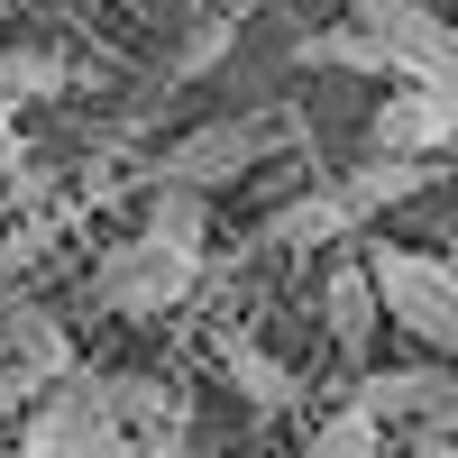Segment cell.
Segmentation results:
<instances>
[{"label": "cell", "mask_w": 458, "mask_h": 458, "mask_svg": "<svg viewBox=\"0 0 458 458\" xmlns=\"http://www.w3.org/2000/svg\"><path fill=\"white\" fill-rule=\"evenodd\" d=\"M431 183H440V157H394V147H367V165L339 174V193L358 202V220H386V211H403L412 193H431Z\"/></svg>", "instance_id": "obj_8"}, {"label": "cell", "mask_w": 458, "mask_h": 458, "mask_svg": "<svg viewBox=\"0 0 458 458\" xmlns=\"http://www.w3.org/2000/svg\"><path fill=\"white\" fill-rule=\"evenodd\" d=\"M367 147H394V157H449V147H458V83L394 73V92L367 110Z\"/></svg>", "instance_id": "obj_5"}, {"label": "cell", "mask_w": 458, "mask_h": 458, "mask_svg": "<svg viewBox=\"0 0 458 458\" xmlns=\"http://www.w3.org/2000/svg\"><path fill=\"white\" fill-rule=\"evenodd\" d=\"M220 367H229V386H239L257 412H284V403H293V376H284V358H266L248 330H220Z\"/></svg>", "instance_id": "obj_11"}, {"label": "cell", "mask_w": 458, "mask_h": 458, "mask_svg": "<svg viewBox=\"0 0 458 458\" xmlns=\"http://www.w3.org/2000/svg\"><path fill=\"white\" fill-rule=\"evenodd\" d=\"M19 449L28 458H120L129 431H120V412H110L101 394V376H55V386H37V403L19 412Z\"/></svg>", "instance_id": "obj_3"}, {"label": "cell", "mask_w": 458, "mask_h": 458, "mask_svg": "<svg viewBox=\"0 0 458 458\" xmlns=\"http://www.w3.org/2000/svg\"><path fill=\"white\" fill-rule=\"evenodd\" d=\"M358 202L339 193V183H312V193H293L276 220H266V248H330V239H358Z\"/></svg>", "instance_id": "obj_9"}, {"label": "cell", "mask_w": 458, "mask_h": 458, "mask_svg": "<svg viewBox=\"0 0 458 458\" xmlns=\"http://www.w3.org/2000/svg\"><path fill=\"white\" fill-rule=\"evenodd\" d=\"M367 276H376V302H386L394 330H412L431 358H458V266L449 257L403 248V239H376L367 248Z\"/></svg>", "instance_id": "obj_2"}, {"label": "cell", "mask_w": 458, "mask_h": 458, "mask_svg": "<svg viewBox=\"0 0 458 458\" xmlns=\"http://www.w3.org/2000/svg\"><path fill=\"white\" fill-rule=\"evenodd\" d=\"M101 394H110V412H120L129 449H174V440H193V412H183V394H165L157 376H101Z\"/></svg>", "instance_id": "obj_7"}, {"label": "cell", "mask_w": 458, "mask_h": 458, "mask_svg": "<svg viewBox=\"0 0 458 458\" xmlns=\"http://www.w3.org/2000/svg\"><path fill=\"white\" fill-rule=\"evenodd\" d=\"M302 64H339V73H386V83H394V64H386V47L367 37V19H349V28H321V37H302Z\"/></svg>", "instance_id": "obj_14"}, {"label": "cell", "mask_w": 458, "mask_h": 458, "mask_svg": "<svg viewBox=\"0 0 458 458\" xmlns=\"http://www.w3.org/2000/svg\"><path fill=\"white\" fill-rule=\"evenodd\" d=\"M37 386H47V376H28V367H10V358H0V422H19V412L37 403Z\"/></svg>", "instance_id": "obj_16"}, {"label": "cell", "mask_w": 458, "mask_h": 458, "mask_svg": "<svg viewBox=\"0 0 458 458\" xmlns=\"http://www.w3.org/2000/svg\"><path fill=\"white\" fill-rule=\"evenodd\" d=\"M349 19H367V37L386 47L394 73H422V83H458V19L422 10V0H358Z\"/></svg>", "instance_id": "obj_6"}, {"label": "cell", "mask_w": 458, "mask_h": 458, "mask_svg": "<svg viewBox=\"0 0 458 458\" xmlns=\"http://www.w3.org/2000/svg\"><path fill=\"white\" fill-rule=\"evenodd\" d=\"M321 312H330V339H339V358H367L376 321H386V302H376V276H367V257H339V266H330V284H321Z\"/></svg>", "instance_id": "obj_10"}, {"label": "cell", "mask_w": 458, "mask_h": 458, "mask_svg": "<svg viewBox=\"0 0 458 458\" xmlns=\"http://www.w3.org/2000/svg\"><path fill=\"white\" fill-rule=\"evenodd\" d=\"M0 339H10V367L47 376V386L83 367V358H73V339H64V321H47V312H10V330H0Z\"/></svg>", "instance_id": "obj_12"}, {"label": "cell", "mask_w": 458, "mask_h": 458, "mask_svg": "<svg viewBox=\"0 0 458 458\" xmlns=\"http://www.w3.org/2000/svg\"><path fill=\"white\" fill-rule=\"evenodd\" d=\"M202 266H211V239H183V229H157V220H138V239H120L101 266H92V312H120V321H157L174 312V302H193L202 284Z\"/></svg>", "instance_id": "obj_1"}, {"label": "cell", "mask_w": 458, "mask_h": 458, "mask_svg": "<svg viewBox=\"0 0 458 458\" xmlns=\"http://www.w3.org/2000/svg\"><path fill=\"white\" fill-rule=\"evenodd\" d=\"M0 92L10 101H47V92H64V64L55 55H0Z\"/></svg>", "instance_id": "obj_15"}, {"label": "cell", "mask_w": 458, "mask_h": 458, "mask_svg": "<svg viewBox=\"0 0 458 458\" xmlns=\"http://www.w3.org/2000/svg\"><path fill=\"white\" fill-rule=\"evenodd\" d=\"M386 440H394V422H386L367 394H349V403H339L330 422L312 431V449H321V458H367V449H386Z\"/></svg>", "instance_id": "obj_13"}, {"label": "cell", "mask_w": 458, "mask_h": 458, "mask_svg": "<svg viewBox=\"0 0 458 458\" xmlns=\"http://www.w3.org/2000/svg\"><path fill=\"white\" fill-rule=\"evenodd\" d=\"M284 138L276 110H229V120H202V129H183L157 165H147V183H193V193H220V183H239L266 147Z\"/></svg>", "instance_id": "obj_4"}]
</instances>
